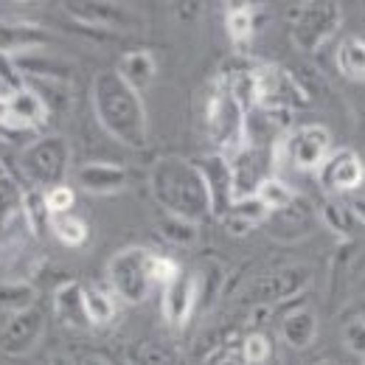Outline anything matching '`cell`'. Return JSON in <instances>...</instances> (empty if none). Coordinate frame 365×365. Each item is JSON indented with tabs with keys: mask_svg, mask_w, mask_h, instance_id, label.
Segmentation results:
<instances>
[{
	"mask_svg": "<svg viewBox=\"0 0 365 365\" xmlns=\"http://www.w3.org/2000/svg\"><path fill=\"white\" fill-rule=\"evenodd\" d=\"M91 101L96 121L110 138L127 149H143L149 140V118L140 93L133 91L115 68L98 71L93 76Z\"/></svg>",
	"mask_w": 365,
	"mask_h": 365,
	"instance_id": "1",
	"label": "cell"
},
{
	"mask_svg": "<svg viewBox=\"0 0 365 365\" xmlns=\"http://www.w3.org/2000/svg\"><path fill=\"white\" fill-rule=\"evenodd\" d=\"M149 191H152V200L172 217H180L188 222L214 217L205 180L197 163L188 158H180V155L158 158L149 169Z\"/></svg>",
	"mask_w": 365,
	"mask_h": 365,
	"instance_id": "2",
	"label": "cell"
},
{
	"mask_svg": "<svg viewBox=\"0 0 365 365\" xmlns=\"http://www.w3.org/2000/svg\"><path fill=\"white\" fill-rule=\"evenodd\" d=\"M178 270L180 267L172 259L158 256L140 245H130L107 262V284L118 301L138 307L152 295L158 284L163 287L166 281H172Z\"/></svg>",
	"mask_w": 365,
	"mask_h": 365,
	"instance_id": "3",
	"label": "cell"
},
{
	"mask_svg": "<svg viewBox=\"0 0 365 365\" xmlns=\"http://www.w3.org/2000/svg\"><path fill=\"white\" fill-rule=\"evenodd\" d=\"M343 26V6L334 0H309L295 9L289 20L292 46L304 53H318L326 43L337 37Z\"/></svg>",
	"mask_w": 365,
	"mask_h": 365,
	"instance_id": "4",
	"label": "cell"
},
{
	"mask_svg": "<svg viewBox=\"0 0 365 365\" xmlns=\"http://www.w3.org/2000/svg\"><path fill=\"white\" fill-rule=\"evenodd\" d=\"M20 169L37 188L62 185L71 169V143L65 135H43L20 152Z\"/></svg>",
	"mask_w": 365,
	"mask_h": 365,
	"instance_id": "5",
	"label": "cell"
},
{
	"mask_svg": "<svg viewBox=\"0 0 365 365\" xmlns=\"http://www.w3.org/2000/svg\"><path fill=\"white\" fill-rule=\"evenodd\" d=\"M331 152H334V140L323 124H307V127L289 130L275 143V155L284 163H289L298 172H312V175H318Z\"/></svg>",
	"mask_w": 365,
	"mask_h": 365,
	"instance_id": "6",
	"label": "cell"
},
{
	"mask_svg": "<svg viewBox=\"0 0 365 365\" xmlns=\"http://www.w3.org/2000/svg\"><path fill=\"white\" fill-rule=\"evenodd\" d=\"M312 281V270L304 264H292V267H281L273 273L256 278L247 292L245 301L250 307H275V304H287L292 298H298Z\"/></svg>",
	"mask_w": 365,
	"mask_h": 365,
	"instance_id": "7",
	"label": "cell"
},
{
	"mask_svg": "<svg viewBox=\"0 0 365 365\" xmlns=\"http://www.w3.org/2000/svg\"><path fill=\"white\" fill-rule=\"evenodd\" d=\"M253 79H256V107L289 113L292 107L307 104V93L298 85V79H292L278 65L253 68Z\"/></svg>",
	"mask_w": 365,
	"mask_h": 365,
	"instance_id": "8",
	"label": "cell"
},
{
	"mask_svg": "<svg viewBox=\"0 0 365 365\" xmlns=\"http://www.w3.org/2000/svg\"><path fill=\"white\" fill-rule=\"evenodd\" d=\"M205 188H208V197H211V214L214 217H225L230 211V205L236 202V180H233V166H230V158L222 152H208V155H200L194 158Z\"/></svg>",
	"mask_w": 365,
	"mask_h": 365,
	"instance_id": "9",
	"label": "cell"
},
{
	"mask_svg": "<svg viewBox=\"0 0 365 365\" xmlns=\"http://www.w3.org/2000/svg\"><path fill=\"white\" fill-rule=\"evenodd\" d=\"M46 334V315L40 307L9 315L0 329V351L6 357H26Z\"/></svg>",
	"mask_w": 365,
	"mask_h": 365,
	"instance_id": "10",
	"label": "cell"
},
{
	"mask_svg": "<svg viewBox=\"0 0 365 365\" xmlns=\"http://www.w3.org/2000/svg\"><path fill=\"white\" fill-rule=\"evenodd\" d=\"M315 178L326 194H351L365 182V163L354 149H334Z\"/></svg>",
	"mask_w": 365,
	"mask_h": 365,
	"instance_id": "11",
	"label": "cell"
},
{
	"mask_svg": "<svg viewBox=\"0 0 365 365\" xmlns=\"http://www.w3.org/2000/svg\"><path fill=\"white\" fill-rule=\"evenodd\" d=\"M197 301H200L197 275H191L188 270H178V275L172 281L163 284V295H160V309H163L166 323L175 326V329L185 326L194 315Z\"/></svg>",
	"mask_w": 365,
	"mask_h": 365,
	"instance_id": "12",
	"label": "cell"
},
{
	"mask_svg": "<svg viewBox=\"0 0 365 365\" xmlns=\"http://www.w3.org/2000/svg\"><path fill=\"white\" fill-rule=\"evenodd\" d=\"M68 14L79 23L98 29V31H127L135 26L133 14L118 3H96V0H71L65 3Z\"/></svg>",
	"mask_w": 365,
	"mask_h": 365,
	"instance_id": "13",
	"label": "cell"
},
{
	"mask_svg": "<svg viewBox=\"0 0 365 365\" xmlns=\"http://www.w3.org/2000/svg\"><path fill=\"white\" fill-rule=\"evenodd\" d=\"M130 182V172L118 163H104V160H93L76 169V185L85 194H96V197H110L124 191Z\"/></svg>",
	"mask_w": 365,
	"mask_h": 365,
	"instance_id": "14",
	"label": "cell"
},
{
	"mask_svg": "<svg viewBox=\"0 0 365 365\" xmlns=\"http://www.w3.org/2000/svg\"><path fill=\"white\" fill-rule=\"evenodd\" d=\"M51 43L48 31L37 23L26 20H0V53L6 56H20L29 51H40Z\"/></svg>",
	"mask_w": 365,
	"mask_h": 365,
	"instance_id": "15",
	"label": "cell"
},
{
	"mask_svg": "<svg viewBox=\"0 0 365 365\" xmlns=\"http://www.w3.org/2000/svg\"><path fill=\"white\" fill-rule=\"evenodd\" d=\"M278 334L281 340L295 349V351H304L315 343L318 337V315L312 307H292L284 312V318L278 320Z\"/></svg>",
	"mask_w": 365,
	"mask_h": 365,
	"instance_id": "16",
	"label": "cell"
},
{
	"mask_svg": "<svg viewBox=\"0 0 365 365\" xmlns=\"http://www.w3.org/2000/svg\"><path fill=\"white\" fill-rule=\"evenodd\" d=\"M53 312L56 320L68 329H82L91 326L88 312H85V284L79 281H65L62 287H56L53 292Z\"/></svg>",
	"mask_w": 365,
	"mask_h": 365,
	"instance_id": "17",
	"label": "cell"
},
{
	"mask_svg": "<svg viewBox=\"0 0 365 365\" xmlns=\"http://www.w3.org/2000/svg\"><path fill=\"white\" fill-rule=\"evenodd\" d=\"M267 217H270V211L262 205V200L256 194H250V197H239L230 205V211L222 217V225L230 236H245L253 228H259Z\"/></svg>",
	"mask_w": 365,
	"mask_h": 365,
	"instance_id": "18",
	"label": "cell"
},
{
	"mask_svg": "<svg viewBox=\"0 0 365 365\" xmlns=\"http://www.w3.org/2000/svg\"><path fill=\"white\" fill-rule=\"evenodd\" d=\"M115 71L133 91L143 93L158 76V62H155V56L149 51H127Z\"/></svg>",
	"mask_w": 365,
	"mask_h": 365,
	"instance_id": "19",
	"label": "cell"
},
{
	"mask_svg": "<svg viewBox=\"0 0 365 365\" xmlns=\"http://www.w3.org/2000/svg\"><path fill=\"white\" fill-rule=\"evenodd\" d=\"M334 65L340 71V76H346L349 82H365V40L363 37H346L337 53H334Z\"/></svg>",
	"mask_w": 365,
	"mask_h": 365,
	"instance_id": "20",
	"label": "cell"
},
{
	"mask_svg": "<svg viewBox=\"0 0 365 365\" xmlns=\"http://www.w3.org/2000/svg\"><path fill=\"white\" fill-rule=\"evenodd\" d=\"M85 312L91 326H110L118 315V304L110 292H104L101 287L85 284Z\"/></svg>",
	"mask_w": 365,
	"mask_h": 365,
	"instance_id": "21",
	"label": "cell"
},
{
	"mask_svg": "<svg viewBox=\"0 0 365 365\" xmlns=\"http://www.w3.org/2000/svg\"><path fill=\"white\" fill-rule=\"evenodd\" d=\"M320 220L326 222V228L331 230L334 236H340V239H351L354 228L360 225L357 217H354V211H351V205L349 202H340V200H326L320 205Z\"/></svg>",
	"mask_w": 365,
	"mask_h": 365,
	"instance_id": "22",
	"label": "cell"
},
{
	"mask_svg": "<svg viewBox=\"0 0 365 365\" xmlns=\"http://www.w3.org/2000/svg\"><path fill=\"white\" fill-rule=\"evenodd\" d=\"M37 307V289L26 281H0V309L9 315Z\"/></svg>",
	"mask_w": 365,
	"mask_h": 365,
	"instance_id": "23",
	"label": "cell"
},
{
	"mask_svg": "<svg viewBox=\"0 0 365 365\" xmlns=\"http://www.w3.org/2000/svg\"><path fill=\"white\" fill-rule=\"evenodd\" d=\"M51 233H53L62 245H68V247H82V245H88V239H91L88 222H85L82 217H76L73 211H71V214H56V217H51Z\"/></svg>",
	"mask_w": 365,
	"mask_h": 365,
	"instance_id": "24",
	"label": "cell"
},
{
	"mask_svg": "<svg viewBox=\"0 0 365 365\" xmlns=\"http://www.w3.org/2000/svg\"><path fill=\"white\" fill-rule=\"evenodd\" d=\"M23 205H26V191L20 188V182L11 175L0 178V233L23 214Z\"/></svg>",
	"mask_w": 365,
	"mask_h": 365,
	"instance_id": "25",
	"label": "cell"
},
{
	"mask_svg": "<svg viewBox=\"0 0 365 365\" xmlns=\"http://www.w3.org/2000/svg\"><path fill=\"white\" fill-rule=\"evenodd\" d=\"M256 197L262 200V205H264L270 214H284V211H289V208L295 205V191H292L284 180L273 178V175L259 185Z\"/></svg>",
	"mask_w": 365,
	"mask_h": 365,
	"instance_id": "26",
	"label": "cell"
},
{
	"mask_svg": "<svg viewBox=\"0 0 365 365\" xmlns=\"http://www.w3.org/2000/svg\"><path fill=\"white\" fill-rule=\"evenodd\" d=\"M225 29L233 43H247L256 31V11L247 3H233L225 11Z\"/></svg>",
	"mask_w": 365,
	"mask_h": 365,
	"instance_id": "27",
	"label": "cell"
},
{
	"mask_svg": "<svg viewBox=\"0 0 365 365\" xmlns=\"http://www.w3.org/2000/svg\"><path fill=\"white\" fill-rule=\"evenodd\" d=\"M158 233H160L166 242H172V245L188 247V245L197 242V222H188V220L166 214L163 220H158Z\"/></svg>",
	"mask_w": 365,
	"mask_h": 365,
	"instance_id": "28",
	"label": "cell"
},
{
	"mask_svg": "<svg viewBox=\"0 0 365 365\" xmlns=\"http://www.w3.org/2000/svg\"><path fill=\"white\" fill-rule=\"evenodd\" d=\"M133 365H178V354L158 340H143L133 349Z\"/></svg>",
	"mask_w": 365,
	"mask_h": 365,
	"instance_id": "29",
	"label": "cell"
},
{
	"mask_svg": "<svg viewBox=\"0 0 365 365\" xmlns=\"http://www.w3.org/2000/svg\"><path fill=\"white\" fill-rule=\"evenodd\" d=\"M23 217H26L29 228L34 230V233H43V230H51V211H48L46 194H43V191H31V194H26Z\"/></svg>",
	"mask_w": 365,
	"mask_h": 365,
	"instance_id": "30",
	"label": "cell"
},
{
	"mask_svg": "<svg viewBox=\"0 0 365 365\" xmlns=\"http://www.w3.org/2000/svg\"><path fill=\"white\" fill-rule=\"evenodd\" d=\"M273 354V346L267 340V334L262 331H250L245 340H242V360L247 365H262L270 360Z\"/></svg>",
	"mask_w": 365,
	"mask_h": 365,
	"instance_id": "31",
	"label": "cell"
},
{
	"mask_svg": "<svg viewBox=\"0 0 365 365\" xmlns=\"http://www.w3.org/2000/svg\"><path fill=\"white\" fill-rule=\"evenodd\" d=\"M46 194V205L48 211H51V217H56V214H71L73 211V202H76V191L71 188V185H56V188H48L43 191Z\"/></svg>",
	"mask_w": 365,
	"mask_h": 365,
	"instance_id": "32",
	"label": "cell"
},
{
	"mask_svg": "<svg viewBox=\"0 0 365 365\" xmlns=\"http://www.w3.org/2000/svg\"><path fill=\"white\" fill-rule=\"evenodd\" d=\"M343 346H346L354 357L365 360V320L351 318L343 323Z\"/></svg>",
	"mask_w": 365,
	"mask_h": 365,
	"instance_id": "33",
	"label": "cell"
},
{
	"mask_svg": "<svg viewBox=\"0 0 365 365\" xmlns=\"http://www.w3.org/2000/svg\"><path fill=\"white\" fill-rule=\"evenodd\" d=\"M349 205H351V211H354L357 222H360V225L365 228V197H354V200H351Z\"/></svg>",
	"mask_w": 365,
	"mask_h": 365,
	"instance_id": "34",
	"label": "cell"
},
{
	"mask_svg": "<svg viewBox=\"0 0 365 365\" xmlns=\"http://www.w3.org/2000/svg\"><path fill=\"white\" fill-rule=\"evenodd\" d=\"M79 365H113V363H110V360H104V357H98V354H88Z\"/></svg>",
	"mask_w": 365,
	"mask_h": 365,
	"instance_id": "35",
	"label": "cell"
},
{
	"mask_svg": "<svg viewBox=\"0 0 365 365\" xmlns=\"http://www.w3.org/2000/svg\"><path fill=\"white\" fill-rule=\"evenodd\" d=\"M48 365H76V363H73V360H71L68 354H53V357H51V363H48Z\"/></svg>",
	"mask_w": 365,
	"mask_h": 365,
	"instance_id": "36",
	"label": "cell"
},
{
	"mask_svg": "<svg viewBox=\"0 0 365 365\" xmlns=\"http://www.w3.org/2000/svg\"><path fill=\"white\" fill-rule=\"evenodd\" d=\"M354 318H360V320H365V298L354 307Z\"/></svg>",
	"mask_w": 365,
	"mask_h": 365,
	"instance_id": "37",
	"label": "cell"
},
{
	"mask_svg": "<svg viewBox=\"0 0 365 365\" xmlns=\"http://www.w3.org/2000/svg\"><path fill=\"white\" fill-rule=\"evenodd\" d=\"M315 365H340L337 360H320V363H315Z\"/></svg>",
	"mask_w": 365,
	"mask_h": 365,
	"instance_id": "38",
	"label": "cell"
},
{
	"mask_svg": "<svg viewBox=\"0 0 365 365\" xmlns=\"http://www.w3.org/2000/svg\"><path fill=\"white\" fill-rule=\"evenodd\" d=\"M9 172H6V166H3V160H0V178H6Z\"/></svg>",
	"mask_w": 365,
	"mask_h": 365,
	"instance_id": "39",
	"label": "cell"
},
{
	"mask_svg": "<svg viewBox=\"0 0 365 365\" xmlns=\"http://www.w3.org/2000/svg\"><path fill=\"white\" fill-rule=\"evenodd\" d=\"M360 365H365V360H363V363H360Z\"/></svg>",
	"mask_w": 365,
	"mask_h": 365,
	"instance_id": "40",
	"label": "cell"
}]
</instances>
